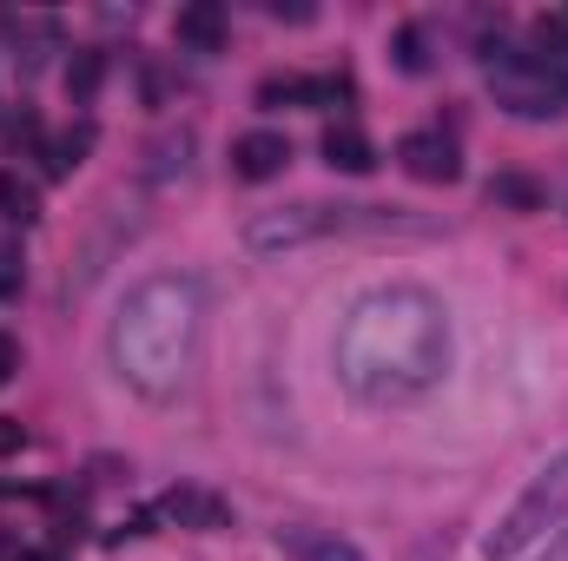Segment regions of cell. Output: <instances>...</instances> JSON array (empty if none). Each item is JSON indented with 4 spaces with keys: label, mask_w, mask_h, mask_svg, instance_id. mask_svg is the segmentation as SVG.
<instances>
[{
    "label": "cell",
    "mask_w": 568,
    "mask_h": 561,
    "mask_svg": "<svg viewBox=\"0 0 568 561\" xmlns=\"http://www.w3.org/2000/svg\"><path fill=\"white\" fill-rule=\"evenodd\" d=\"M483 73H489V100L509 120H562L568 113V67H556L549 53L496 47L483 53Z\"/></svg>",
    "instance_id": "5b68a950"
},
{
    "label": "cell",
    "mask_w": 568,
    "mask_h": 561,
    "mask_svg": "<svg viewBox=\"0 0 568 561\" xmlns=\"http://www.w3.org/2000/svg\"><path fill=\"white\" fill-rule=\"evenodd\" d=\"M0 218L7 225H33L40 218V198H33V185H20V172H0Z\"/></svg>",
    "instance_id": "5bb4252c"
},
{
    "label": "cell",
    "mask_w": 568,
    "mask_h": 561,
    "mask_svg": "<svg viewBox=\"0 0 568 561\" xmlns=\"http://www.w3.org/2000/svg\"><path fill=\"white\" fill-rule=\"evenodd\" d=\"M351 232H410V238H424L429 218H404L397 205H324V198H297V205H272V212L245 218V252L278 258V252L317 245V238H351Z\"/></svg>",
    "instance_id": "3957f363"
},
{
    "label": "cell",
    "mask_w": 568,
    "mask_h": 561,
    "mask_svg": "<svg viewBox=\"0 0 568 561\" xmlns=\"http://www.w3.org/2000/svg\"><path fill=\"white\" fill-rule=\"evenodd\" d=\"M284 165H291V140L272 133V126H258V133H239V140H232V172H239V178H252V185L278 178Z\"/></svg>",
    "instance_id": "ba28073f"
},
{
    "label": "cell",
    "mask_w": 568,
    "mask_h": 561,
    "mask_svg": "<svg viewBox=\"0 0 568 561\" xmlns=\"http://www.w3.org/2000/svg\"><path fill=\"white\" fill-rule=\"evenodd\" d=\"M489 198H509V205H542V185H529V178H496V185H489Z\"/></svg>",
    "instance_id": "e0dca14e"
},
{
    "label": "cell",
    "mask_w": 568,
    "mask_h": 561,
    "mask_svg": "<svg viewBox=\"0 0 568 561\" xmlns=\"http://www.w3.org/2000/svg\"><path fill=\"white\" fill-rule=\"evenodd\" d=\"M13 370H20V344H13V337L0 330V390L13 384Z\"/></svg>",
    "instance_id": "ac0fdd59"
},
{
    "label": "cell",
    "mask_w": 568,
    "mask_h": 561,
    "mask_svg": "<svg viewBox=\"0 0 568 561\" xmlns=\"http://www.w3.org/2000/svg\"><path fill=\"white\" fill-rule=\"evenodd\" d=\"M27 265H20V245H0V297H20Z\"/></svg>",
    "instance_id": "2e32d148"
},
{
    "label": "cell",
    "mask_w": 568,
    "mask_h": 561,
    "mask_svg": "<svg viewBox=\"0 0 568 561\" xmlns=\"http://www.w3.org/2000/svg\"><path fill=\"white\" fill-rule=\"evenodd\" d=\"M199 330H205V297H199L192 278L159 272V278L133 284L113 330H106L120 384L140 390L145 404L179 397L185 377H192V357H199Z\"/></svg>",
    "instance_id": "7a4b0ae2"
},
{
    "label": "cell",
    "mask_w": 568,
    "mask_h": 561,
    "mask_svg": "<svg viewBox=\"0 0 568 561\" xmlns=\"http://www.w3.org/2000/svg\"><path fill=\"white\" fill-rule=\"evenodd\" d=\"M172 33H179V47H192V53H219L225 33H232V13H225L219 0H192V7H179Z\"/></svg>",
    "instance_id": "9c48e42d"
},
{
    "label": "cell",
    "mask_w": 568,
    "mask_h": 561,
    "mask_svg": "<svg viewBox=\"0 0 568 561\" xmlns=\"http://www.w3.org/2000/svg\"><path fill=\"white\" fill-rule=\"evenodd\" d=\"M13 449H27V429L13 417H0V456H13Z\"/></svg>",
    "instance_id": "d6986e66"
},
{
    "label": "cell",
    "mask_w": 568,
    "mask_h": 561,
    "mask_svg": "<svg viewBox=\"0 0 568 561\" xmlns=\"http://www.w3.org/2000/svg\"><path fill=\"white\" fill-rule=\"evenodd\" d=\"M562 529H568V449H556L529 476V489L496 516V529L483 536V561H523L529 549L556 542Z\"/></svg>",
    "instance_id": "277c9868"
},
{
    "label": "cell",
    "mask_w": 568,
    "mask_h": 561,
    "mask_svg": "<svg viewBox=\"0 0 568 561\" xmlns=\"http://www.w3.org/2000/svg\"><path fill=\"white\" fill-rule=\"evenodd\" d=\"M100 80H106V53H100V47H80V53L67 60V93H73V106H87V100L100 93Z\"/></svg>",
    "instance_id": "7c38bea8"
},
{
    "label": "cell",
    "mask_w": 568,
    "mask_h": 561,
    "mask_svg": "<svg viewBox=\"0 0 568 561\" xmlns=\"http://www.w3.org/2000/svg\"><path fill=\"white\" fill-rule=\"evenodd\" d=\"M278 555H291V561H364L344 536H331V529H304V522L278 529Z\"/></svg>",
    "instance_id": "30bf717a"
},
{
    "label": "cell",
    "mask_w": 568,
    "mask_h": 561,
    "mask_svg": "<svg viewBox=\"0 0 568 561\" xmlns=\"http://www.w3.org/2000/svg\"><path fill=\"white\" fill-rule=\"evenodd\" d=\"M397 67H404V73H424V67H429L424 27H404V33H397Z\"/></svg>",
    "instance_id": "9a60e30c"
},
{
    "label": "cell",
    "mask_w": 568,
    "mask_h": 561,
    "mask_svg": "<svg viewBox=\"0 0 568 561\" xmlns=\"http://www.w3.org/2000/svg\"><path fill=\"white\" fill-rule=\"evenodd\" d=\"M397 165L417 178V185H456L463 178V159L449 133H404L397 140Z\"/></svg>",
    "instance_id": "8992f818"
},
{
    "label": "cell",
    "mask_w": 568,
    "mask_h": 561,
    "mask_svg": "<svg viewBox=\"0 0 568 561\" xmlns=\"http://www.w3.org/2000/svg\"><path fill=\"white\" fill-rule=\"evenodd\" d=\"M152 522H179V529L219 536V529H232V502L212 496V489H165L159 509H152Z\"/></svg>",
    "instance_id": "52a82bcc"
},
{
    "label": "cell",
    "mask_w": 568,
    "mask_h": 561,
    "mask_svg": "<svg viewBox=\"0 0 568 561\" xmlns=\"http://www.w3.org/2000/svg\"><path fill=\"white\" fill-rule=\"evenodd\" d=\"M87 145H93V126H73V133H53L47 140V178H67L80 159H87Z\"/></svg>",
    "instance_id": "4fadbf2b"
},
{
    "label": "cell",
    "mask_w": 568,
    "mask_h": 561,
    "mask_svg": "<svg viewBox=\"0 0 568 561\" xmlns=\"http://www.w3.org/2000/svg\"><path fill=\"white\" fill-rule=\"evenodd\" d=\"M449 357H456L449 310L424 284L364 290L351 304V317L337 324V350H331L337 384L371 410H397V404L429 397L449 377Z\"/></svg>",
    "instance_id": "6da1fadb"
},
{
    "label": "cell",
    "mask_w": 568,
    "mask_h": 561,
    "mask_svg": "<svg viewBox=\"0 0 568 561\" xmlns=\"http://www.w3.org/2000/svg\"><path fill=\"white\" fill-rule=\"evenodd\" d=\"M549 561H568V536H562V542H556V549H549Z\"/></svg>",
    "instance_id": "ffe728a7"
},
{
    "label": "cell",
    "mask_w": 568,
    "mask_h": 561,
    "mask_svg": "<svg viewBox=\"0 0 568 561\" xmlns=\"http://www.w3.org/2000/svg\"><path fill=\"white\" fill-rule=\"evenodd\" d=\"M324 165H331V172H351V178H357V172H371V165H377V145L364 140V126L337 120V126L324 133Z\"/></svg>",
    "instance_id": "8fae6325"
}]
</instances>
